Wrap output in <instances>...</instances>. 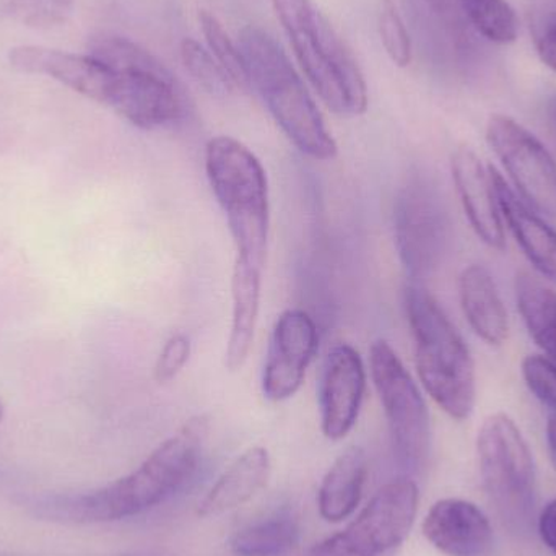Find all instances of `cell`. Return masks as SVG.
Instances as JSON below:
<instances>
[{"label": "cell", "mask_w": 556, "mask_h": 556, "mask_svg": "<svg viewBox=\"0 0 556 556\" xmlns=\"http://www.w3.org/2000/svg\"><path fill=\"white\" fill-rule=\"evenodd\" d=\"M454 188L473 233L490 250H506L505 224L500 215L490 166L470 147H457L451 156Z\"/></svg>", "instance_id": "14"}, {"label": "cell", "mask_w": 556, "mask_h": 556, "mask_svg": "<svg viewBox=\"0 0 556 556\" xmlns=\"http://www.w3.org/2000/svg\"><path fill=\"white\" fill-rule=\"evenodd\" d=\"M369 368L388 420L395 463L407 476H417L427 467L431 453L427 402L388 340L372 342Z\"/></svg>", "instance_id": "8"}, {"label": "cell", "mask_w": 556, "mask_h": 556, "mask_svg": "<svg viewBox=\"0 0 556 556\" xmlns=\"http://www.w3.org/2000/svg\"><path fill=\"white\" fill-rule=\"evenodd\" d=\"M301 71L327 108L339 116L366 113L368 88L358 62L311 0H273Z\"/></svg>", "instance_id": "5"}, {"label": "cell", "mask_w": 556, "mask_h": 556, "mask_svg": "<svg viewBox=\"0 0 556 556\" xmlns=\"http://www.w3.org/2000/svg\"><path fill=\"white\" fill-rule=\"evenodd\" d=\"M430 9L454 29L466 28L463 13H460L459 0H427Z\"/></svg>", "instance_id": "30"}, {"label": "cell", "mask_w": 556, "mask_h": 556, "mask_svg": "<svg viewBox=\"0 0 556 556\" xmlns=\"http://www.w3.org/2000/svg\"><path fill=\"white\" fill-rule=\"evenodd\" d=\"M88 54L108 65L110 84L103 106L139 127L152 130L176 123L185 113L178 80L155 55L127 38L97 36Z\"/></svg>", "instance_id": "6"}, {"label": "cell", "mask_w": 556, "mask_h": 556, "mask_svg": "<svg viewBox=\"0 0 556 556\" xmlns=\"http://www.w3.org/2000/svg\"><path fill=\"white\" fill-rule=\"evenodd\" d=\"M547 444L548 453H551L552 463H554L556 469V415L548 418L547 421Z\"/></svg>", "instance_id": "33"}, {"label": "cell", "mask_w": 556, "mask_h": 556, "mask_svg": "<svg viewBox=\"0 0 556 556\" xmlns=\"http://www.w3.org/2000/svg\"><path fill=\"white\" fill-rule=\"evenodd\" d=\"M460 13L469 28L496 45L515 42L519 18L508 0H459Z\"/></svg>", "instance_id": "23"}, {"label": "cell", "mask_w": 556, "mask_h": 556, "mask_svg": "<svg viewBox=\"0 0 556 556\" xmlns=\"http://www.w3.org/2000/svg\"><path fill=\"white\" fill-rule=\"evenodd\" d=\"M208 418L195 415L129 476L87 495L46 503V515L74 522H113L142 515L179 492L198 472Z\"/></svg>", "instance_id": "2"}, {"label": "cell", "mask_w": 556, "mask_h": 556, "mask_svg": "<svg viewBox=\"0 0 556 556\" xmlns=\"http://www.w3.org/2000/svg\"><path fill=\"white\" fill-rule=\"evenodd\" d=\"M539 534L544 544L556 555V498L545 506L539 518Z\"/></svg>", "instance_id": "32"}, {"label": "cell", "mask_w": 556, "mask_h": 556, "mask_svg": "<svg viewBox=\"0 0 556 556\" xmlns=\"http://www.w3.org/2000/svg\"><path fill=\"white\" fill-rule=\"evenodd\" d=\"M238 46L247 65L248 81L298 152L317 162L336 159L339 152L336 140L276 39L264 29L248 26L241 31Z\"/></svg>", "instance_id": "4"}, {"label": "cell", "mask_w": 556, "mask_h": 556, "mask_svg": "<svg viewBox=\"0 0 556 556\" xmlns=\"http://www.w3.org/2000/svg\"><path fill=\"white\" fill-rule=\"evenodd\" d=\"M300 541V522L290 509H280L235 532L230 548L238 556H277Z\"/></svg>", "instance_id": "22"}, {"label": "cell", "mask_w": 556, "mask_h": 556, "mask_svg": "<svg viewBox=\"0 0 556 556\" xmlns=\"http://www.w3.org/2000/svg\"><path fill=\"white\" fill-rule=\"evenodd\" d=\"M404 303L421 386L447 417L467 420L476 408L477 375L466 340L424 285L412 281Z\"/></svg>", "instance_id": "3"}, {"label": "cell", "mask_w": 556, "mask_h": 556, "mask_svg": "<svg viewBox=\"0 0 556 556\" xmlns=\"http://www.w3.org/2000/svg\"><path fill=\"white\" fill-rule=\"evenodd\" d=\"M2 417H3V407H2V402H0V421H2Z\"/></svg>", "instance_id": "35"}, {"label": "cell", "mask_w": 556, "mask_h": 556, "mask_svg": "<svg viewBox=\"0 0 556 556\" xmlns=\"http://www.w3.org/2000/svg\"><path fill=\"white\" fill-rule=\"evenodd\" d=\"M521 375L529 391L556 415V363L545 355H528Z\"/></svg>", "instance_id": "28"}, {"label": "cell", "mask_w": 556, "mask_h": 556, "mask_svg": "<svg viewBox=\"0 0 556 556\" xmlns=\"http://www.w3.org/2000/svg\"><path fill=\"white\" fill-rule=\"evenodd\" d=\"M199 22H201L202 33H204L205 41H207L212 55L220 64V67L227 72L237 90L238 88L244 90V88L250 87L247 65H244L240 46L231 41L230 36L225 31L217 16L208 13L207 10H201L199 12Z\"/></svg>", "instance_id": "24"}, {"label": "cell", "mask_w": 556, "mask_h": 556, "mask_svg": "<svg viewBox=\"0 0 556 556\" xmlns=\"http://www.w3.org/2000/svg\"><path fill=\"white\" fill-rule=\"evenodd\" d=\"M191 352V339L186 333H173L156 358L155 368H153L155 381L159 384H168L173 379L178 378L179 372L188 365Z\"/></svg>", "instance_id": "29"}, {"label": "cell", "mask_w": 556, "mask_h": 556, "mask_svg": "<svg viewBox=\"0 0 556 556\" xmlns=\"http://www.w3.org/2000/svg\"><path fill=\"white\" fill-rule=\"evenodd\" d=\"M394 240L399 260L412 281L421 283L443 261L450 241V218L437 186L412 175L394 202Z\"/></svg>", "instance_id": "10"}, {"label": "cell", "mask_w": 556, "mask_h": 556, "mask_svg": "<svg viewBox=\"0 0 556 556\" xmlns=\"http://www.w3.org/2000/svg\"><path fill=\"white\" fill-rule=\"evenodd\" d=\"M205 175L227 218L235 244L231 327L225 366L237 372L250 356L260 320L270 233L269 181L261 160L233 137L205 146Z\"/></svg>", "instance_id": "1"}, {"label": "cell", "mask_w": 556, "mask_h": 556, "mask_svg": "<svg viewBox=\"0 0 556 556\" xmlns=\"http://www.w3.org/2000/svg\"><path fill=\"white\" fill-rule=\"evenodd\" d=\"M538 52L541 61L556 72V20L548 23L542 35L539 36Z\"/></svg>", "instance_id": "31"}, {"label": "cell", "mask_w": 556, "mask_h": 556, "mask_svg": "<svg viewBox=\"0 0 556 556\" xmlns=\"http://www.w3.org/2000/svg\"><path fill=\"white\" fill-rule=\"evenodd\" d=\"M379 35L391 61L399 67H407L412 62V39L392 0L381 2Z\"/></svg>", "instance_id": "27"}, {"label": "cell", "mask_w": 556, "mask_h": 556, "mask_svg": "<svg viewBox=\"0 0 556 556\" xmlns=\"http://www.w3.org/2000/svg\"><path fill=\"white\" fill-rule=\"evenodd\" d=\"M493 189L498 202L503 224L511 231L522 254L535 273L556 285V230L539 212L526 204L518 192L490 166Z\"/></svg>", "instance_id": "16"}, {"label": "cell", "mask_w": 556, "mask_h": 556, "mask_svg": "<svg viewBox=\"0 0 556 556\" xmlns=\"http://www.w3.org/2000/svg\"><path fill=\"white\" fill-rule=\"evenodd\" d=\"M273 472V460L266 447L254 446L238 456L207 495L199 503V516L212 518L235 511L266 489Z\"/></svg>", "instance_id": "19"}, {"label": "cell", "mask_w": 556, "mask_h": 556, "mask_svg": "<svg viewBox=\"0 0 556 556\" xmlns=\"http://www.w3.org/2000/svg\"><path fill=\"white\" fill-rule=\"evenodd\" d=\"M480 476L490 502L511 528H528L535 508V464L528 440L508 414L489 415L477 433Z\"/></svg>", "instance_id": "7"}, {"label": "cell", "mask_w": 556, "mask_h": 556, "mask_svg": "<svg viewBox=\"0 0 556 556\" xmlns=\"http://www.w3.org/2000/svg\"><path fill=\"white\" fill-rule=\"evenodd\" d=\"M366 392V369L358 350L339 343L329 350L320 368L317 401L320 430L330 441L349 437L358 421Z\"/></svg>", "instance_id": "13"}, {"label": "cell", "mask_w": 556, "mask_h": 556, "mask_svg": "<svg viewBox=\"0 0 556 556\" xmlns=\"http://www.w3.org/2000/svg\"><path fill=\"white\" fill-rule=\"evenodd\" d=\"M9 62L22 74L54 78L100 104L110 84V67L90 54H71L41 46H18L9 52Z\"/></svg>", "instance_id": "17"}, {"label": "cell", "mask_w": 556, "mask_h": 556, "mask_svg": "<svg viewBox=\"0 0 556 556\" xmlns=\"http://www.w3.org/2000/svg\"><path fill=\"white\" fill-rule=\"evenodd\" d=\"M13 18L33 29L64 26L74 13V0H10Z\"/></svg>", "instance_id": "26"}, {"label": "cell", "mask_w": 556, "mask_h": 556, "mask_svg": "<svg viewBox=\"0 0 556 556\" xmlns=\"http://www.w3.org/2000/svg\"><path fill=\"white\" fill-rule=\"evenodd\" d=\"M485 136L519 198L539 214L556 220V162L547 147L505 114L490 117Z\"/></svg>", "instance_id": "11"}, {"label": "cell", "mask_w": 556, "mask_h": 556, "mask_svg": "<svg viewBox=\"0 0 556 556\" xmlns=\"http://www.w3.org/2000/svg\"><path fill=\"white\" fill-rule=\"evenodd\" d=\"M420 492L410 477L386 483L339 534L314 545L311 556H384L404 544L417 519Z\"/></svg>", "instance_id": "9"}, {"label": "cell", "mask_w": 556, "mask_h": 556, "mask_svg": "<svg viewBox=\"0 0 556 556\" xmlns=\"http://www.w3.org/2000/svg\"><path fill=\"white\" fill-rule=\"evenodd\" d=\"M515 294L529 336L556 363V291L529 273H518Z\"/></svg>", "instance_id": "21"}, {"label": "cell", "mask_w": 556, "mask_h": 556, "mask_svg": "<svg viewBox=\"0 0 556 556\" xmlns=\"http://www.w3.org/2000/svg\"><path fill=\"white\" fill-rule=\"evenodd\" d=\"M460 309L470 329L486 345L502 346L508 340L509 317L505 301L486 267L470 264L457 280Z\"/></svg>", "instance_id": "18"}, {"label": "cell", "mask_w": 556, "mask_h": 556, "mask_svg": "<svg viewBox=\"0 0 556 556\" xmlns=\"http://www.w3.org/2000/svg\"><path fill=\"white\" fill-rule=\"evenodd\" d=\"M547 116L548 123H551L552 130H554V134L556 136V97L552 98V100L548 101Z\"/></svg>", "instance_id": "34"}, {"label": "cell", "mask_w": 556, "mask_h": 556, "mask_svg": "<svg viewBox=\"0 0 556 556\" xmlns=\"http://www.w3.org/2000/svg\"><path fill=\"white\" fill-rule=\"evenodd\" d=\"M181 59L189 74L212 93L227 94L237 90L227 72L215 61L214 55L194 39L182 41Z\"/></svg>", "instance_id": "25"}, {"label": "cell", "mask_w": 556, "mask_h": 556, "mask_svg": "<svg viewBox=\"0 0 556 556\" xmlns=\"http://www.w3.org/2000/svg\"><path fill=\"white\" fill-rule=\"evenodd\" d=\"M427 541L446 556H490L493 528L489 516L460 498H444L431 506L421 526Z\"/></svg>", "instance_id": "15"}, {"label": "cell", "mask_w": 556, "mask_h": 556, "mask_svg": "<svg viewBox=\"0 0 556 556\" xmlns=\"http://www.w3.org/2000/svg\"><path fill=\"white\" fill-rule=\"evenodd\" d=\"M319 349V330L307 311H283L274 326L263 371V394L267 401L293 397L306 378Z\"/></svg>", "instance_id": "12"}, {"label": "cell", "mask_w": 556, "mask_h": 556, "mask_svg": "<svg viewBox=\"0 0 556 556\" xmlns=\"http://www.w3.org/2000/svg\"><path fill=\"white\" fill-rule=\"evenodd\" d=\"M368 477V456L359 446L343 451L320 483L317 506L327 522H342L355 513L362 502Z\"/></svg>", "instance_id": "20"}]
</instances>
